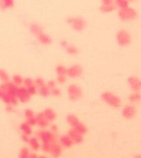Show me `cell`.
I'll list each match as a JSON object with an SVG mask.
<instances>
[{"label": "cell", "mask_w": 141, "mask_h": 158, "mask_svg": "<svg viewBox=\"0 0 141 158\" xmlns=\"http://www.w3.org/2000/svg\"><path fill=\"white\" fill-rule=\"evenodd\" d=\"M116 40L117 44L121 46H127L131 41V37L129 32L125 30H120L116 36Z\"/></svg>", "instance_id": "3957f363"}, {"label": "cell", "mask_w": 141, "mask_h": 158, "mask_svg": "<svg viewBox=\"0 0 141 158\" xmlns=\"http://www.w3.org/2000/svg\"><path fill=\"white\" fill-rule=\"evenodd\" d=\"M45 84H46L45 83V82L41 78H36L34 80V85L36 86V87L37 89L38 88H40V87L45 86Z\"/></svg>", "instance_id": "4316f807"}, {"label": "cell", "mask_w": 141, "mask_h": 158, "mask_svg": "<svg viewBox=\"0 0 141 158\" xmlns=\"http://www.w3.org/2000/svg\"><path fill=\"white\" fill-rule=\"evenodd\" d=\"M60 45H61L62 48H64L66 52L68 53L69 54H70V55H75V54H78V49H77L74 45H70L69 42H67V41H65V40L61 41Z\"/></svg>", "instance_id": "8fae6325"}, {"label": "cell", "mask_w": 141, "mask_h": 158, "mask_svg": "<svg viewBox=\"0 0 141 158\" xmlns=\"http://www.w3.org/2000/svg\"><path fill=\"white\" fill-rule=\"evenodd\" d=\"M12 82H13L17 87H22L23 85V78L20 75H14L12 78Z\"/></svg>", "instance_id": "d6986e66"}, {"label": "cell", "mask_w": 141, "mask_h": 158, "mask_svg": "<svg viewBox=\"0 0 141 158\" xmlns=\"http://www.w3.org/2000/svg\"><path fill=\"white\" fill-rule=\"evenodd\" d=\"M23 85H24V87H25L26 88L31 87L32 85H34V80L31 78H23Z\"/></svg>", "instance_id": "83f0119b"}, {"label": "cell", "mask_w": 141, "mask_h": 158, "mask_svg": "<svg viewBox=\"0 0 141 158\" xmlns=\"http://www.w3.org/2000/svg\"><path fill=\"white\" fill-rule=\"evenodd\" d=\"M63 142L67 146L71 145V140L69 139V138H63Z\"/></svg>", "instance_id": "d590c367"}, {"label": "cell", "mask_w": 141, "mask_h": 158, "mask_svg": "<svg viewBox=\"0 0 141 158\" xmlns=\"http://www.w3.org/2000/svg\"><path fill=\"white\" fill-rule=\"evenodd\" d=\"M27 90L28 91V93L31 95V96H33L35 94H36L37 93V88L36 87L35 85H32L31 87H27Z\"/></svg>", "instance_id": "4dcf8cb0"}, {"label": "cell", "mask_w": 141, "mask_h": 158, "mask_svg": "<svg viewBox=\"0 0 141 158\" xmlns=\"http://www.w3.org/2000/svg\"><path fill=\"white\" fill-rule=\"evenodd\" d=\"M0 87H1V88H2L5 92L8 93L10 96H16V95H17V89H18V87L15 86L12 82H3Z\"/></svg>", "instance_id": "ba28073f"}, {"label": "cell", "mask_w": 141, "mask_h": 158, "mask_svg": "<svg viewBox=\"0 0 141 158\" xmlns=\"http://www.w3.org/2000/svg\"><path fill=\"white\" fill-rule=\"evenodd\" d=\"M17 97L19 101H21L22 103H27L28 102L30 99H31V95L29 94L27 88L25 87H19L17 91Z\"/></svg>", "instance_id": "52a82bcc"}, {"label": "cell", "mask_w": 141, "mask_h": 158, "mask_svg": "<svg viewBox=\"0 0 141 158\" xmlns=\"http://www.w3.org/2000/svg\"><path fill=\"white\" fill-rule=\"evenodd\" d=\"M128 0H116V5L117 7H119L121 9L127 8V7H128Z\"/></svg>", "instance_id": "cb8c5ba5"}, {"label": "cell", "mask_w": 141, "mask_h": 158, "mask_svg": "<svg viewBox=\"0 0 141 158\" xmlns=\"http://www.w3.org/2000/svg\"><path fill=\"white\" fill-rule=\"evenodd\" d=\"M55 71H56L57 75H66L67 68L62 64H59V65H57Z\"/></svg>", "instance_id": "d4e9b609"}, {"label": "cell", "mask_w": 141, "mask_h": 158, "mask_svg": "<svg viewBox=\"0 0 141 158\" xmlns=\"http://www.w3.org/2000/svg\"><path fill=\"white\" fill-rule=\"evenodd\" d=\"M128 83L133 91H139L141 90V80L137 77H130Z\"/></svg>", "instance_id": "9c48e42d"}, {"label": "cell", "mask_w": 141, "mask_h": 158, "mask_svg": "<svg viewBox=\"0 0 141 158\" xmlns=\"http://www.w3.org/2000/svg\"><path fill=\"white\" fill-rule=\"evenodd\" d=\"M68 22L71 26V27L77 31H83L86 26L84 20L80 17H71L68 20Z\"/></svg>", "instance_id": "5b68a950"}, {"label": "cell", "mask_w": 141, "mask_h": 158, "mask_svg": "<svg viewBox=\"0 0 141 158\" xmlns=\"http://www.w3.org/2000/svg\"><path fill=\"white\" fill-rule=\"evenodd\" d=\"M119 17L122 21H131L136 17V12L131 8L127 7L120 10Z\"/></svg>", "instance_id": "277c9868"}, {"label": "cell", "mask_w": 141, "mask_h": 158, "mask_svg": "<svg viewBox=\"0 0 141 158\" xmlns=\"http://www.w3.org/2000/svg\"><path fill=\"white\" fill-rule=\"evenodd\" d=\"M130 1H133V0H130Z\"/></svg>", "instance_id": "ab89813d"}, {"label": "cell", "mask_w": 141, "mask_h": 158, "mask_svg": "<svg viewBox=\"0 0 141 158\" xmlns=\"http://www.w3.org/2000/svg\"><path fill=\"white\" fill-rule=\"evenodd\" d=\"M42 114L45 116V118L48 121H53L56 118V114L54 110L51 108H46L44 110L42 111Z\"/></svg>", "instance_id": "4fadbf2b"}, {"label": "cell", "mask_w": 141, "mask_h": 158, "mask_svg": "<svg viewBox=\"0 0 141 158\" xmlns=\"http://www.w3.org/2000/svg\"><path fill=\"white\" fill-rule=\"evenodd\" d=\"M22 129L25 133H29L31 132V129H30V126H29L28 123H24V124H22Z\"/></svg>", "instance_id": "d6a6232c"}, {"label": "cell", "mask_w": 141, "mask_h": 158, "mask_svg": "<svg viewBox=\"0 0 141 158\" xmlns=\"http://www.w3.org/2000/svg\"><path fill=\"white\" fill-rule=\"evenodd\" d=\"M67 121L69 122V124L73 126V127H74L76 124H78L79 120H78V119L74 115H69L67 116Z\"/></svg>", "instance_id": "7402d4cb"}, {"label": "cell", "mask_w": 141, "mask_h": 158, "mask_svg": "<svg viewBox=\"0 0 141 158\" xmlns=\"http://www.w3.org/2000/svg\"><path fill=\"white\" fill-rule=\"evenodd\" d=\"M37 92L39 93V95H41L43 97H47L50 95V89L47 87L46 84L43 86V87H40L37 89Z\"/></svg>", "instance_id": "e0dca14e"}, {"label": "cell", "mask_w": 141, "mask_h": 158, "mask_svg": "<svg viewBox=\"0 0 141 158\" xmlns=\"http://www.w3.org/2000/svg\"><path fill=\"white\" fill-rule=\"evenodd\" d=\"M13 106H14V105H13L12 104H8V105H6V108H5L6 111L7 112H13Z\"/></svg>", "instance_id": "e575fe53"}, {"label": "cell", "mask_w": 141, "mask_h": 158, "mask_svg": "<svg viewBox=\"0 0 141 158\" xmlns=\"http://www.w3.org/2000/svg\"><path fill=\"white\" fill-rule=\"evenodd\" d=\"M0 80L3 81V82H10L9 76H8V74L7 73V72L4 71L3 69H0Z\"/></svg>", "instance_id": "603a6c76"}, {"label": "cell", "mask_w": 141, "mask_h": 158, "mask_svg": "<svg viewBox=\"0 0 141 158\" xmlns=\"http://www.w3.org/2000/svg\"><path fill=\"white\" fill-rule=\"evenodd\" d=\"M13 5V0H1V6L4 8H10Z\"/></svg>", "instance_id": "f546056e"}, {"label": "cell", "mask_w": 141, "mask_h": 158, "mask_svg": "<svg viewBox=\"0 0 141 158\" xmlns=\"http://www.w3.org/2000/svg\"><path fill=\"white\" fill-rule=\"evenodd\" d=\"M46 86L49 87L50 89H52V88H54V87H56V82H55V81L50 80V81H49L48 82H47Z\"/></svg>", "instance_id": "836d02e7"}, {"label": "cell", "mask_w": 141, "mask_h": 158, "mask_svg": "<svg viewBox=\"0 0 141 158\" xmlns=\"http://www.w3.org/2000/svg\"><path fill=\"white\" fill-rule=\"evenodd\" d=\"M4 93V91L1 88V87H0V98L2 97V96H3V94Z\"/></svg>", "instance_id": "74e56055"}, {"label": "cell", "mask_w": 141, "mask_h": 158, "mask_svg": "<svg viewBox=\"0 0 141 158\" xmlns=\"http://www.w3.org/2000/svg\"><path fill=\"white\" fill-rule=\"evenodd\" d=\"M36 123H38L41 126H46L48 124V120L45 118L42 113H40L36 115Z\"/></svg>", "instance_id": "ac0fdd59"}, {"label": "cell", "mask_w": 141, "mask_h": 158, "mask_svg": "<svg viewBox=\"0 0 141 158\" xmlns=\"http://www.w3.org/2000/svg\"><path fill=\"white\" fill-rule=\"evenodd\" d=\"M113 0H102L103 4H112Z\"/></svg>", "instance_id": "8d00e7d4"}, {"label": "cell", "mask_w": 141, "mask_h": 158, "mask_svg": "<svg viewBox=\"0 0 141 158\" xmlns=\"http://www.w3.org/2000/svg\"><path fill=\"white\" fill-rule=\"evenodd\" d=\"M74 128V130L76 132H78V133H80V134H83V133H85L87 132V128L84 124H82L81 122H78Z\"/></svg>", "instance_id": "44dd1931"}, {"label": "cell", "mask_w": 141, "mask_h": 158, "mask_svg": "<svg viewBox=\"0 0 141 158\" xmlns=\"http://www.w3.org/2000/svg\"><path fill=\"white\" fill-rule=\"evenodd\" d=\"M129 101L132 103H137L141 101V94L139 91H134L129 96Z\"/></svg>", "instance_id": "2e32d148"}, {"label": "cell", "mask_w": 141, "mask_h": 158, "mask_svg": "<svg viewBox=\"0 0 141 158\" xmlns=\"http://www.w3.org/2000/svg\"><path fill=\"white\" fill-rule=\"evenodd\" d=\"M50 95L55 96V97H58V96H60L61 95V91L57 87H54L52 89H50Z\"/></svg>", "instance_id": "f1b7e54d"}, {"label": "cell", "mask_w": 141, "mask_h": 158, "mask_svg": "<svg viewBox=\"0 0 141 158\" xmlns=\"http://www.w3.org/2000/svg\"><path fill=\"white\" fill-rule=\"evenodd\" d=\"M102 99L104 102L113 108H119L121 105V101L118 96L111 91H105L102 94Z\"/></svg>", "instance_id": "6da1fadb"}, {"label": "cell", "mask_w": 141, "mask_h": 158, "mask_svg": "<svg viewBox=\"0 0 141 158\" xmlns=\"http://www.w3.org/2000/svg\"><path fill=\"white\" fill-rule=\"evenodd\" d=\"M66 82V75H57V82L64 84Z\"/></svg>", "instance_id": "1f68e13d"}, {"label": "cell", "mask_w": 141, "mask_h": 158, "mask_svg": "<svg viewBox=\"0 0 141 158\" xmlns=\"http://www.w3.org/2000/svg\"><path fill=\"white\" fill-rule=\"evenodd\" d=\"M30 31L36 37H37L39 35H41V33L44 32L43 30H42V28L39 25H37V24H31L30 26Z\"/></svg>", "instance_id": "9a60e30c"}, {"label": "cell", "mask_w": 141, "mask_h": 158, "mask_svg": "<svg viewBox=\"0 0 141 158\" xmlns=\"http://www.w3.org/2000/svg\"><path fill=\"white\" fill-rule=\"evenodd\" d=\"M24 115H25V117L27 120V123L29 124H31V125H34V124H36V116H35L34 113H33V110H31V109H27L24 111Z\"/></svg>", "instance_id": "7c38bea8"}, {"label": "cell", "mask_w": 141, "mask_h": 158, "mask_svg": "<svg viewBox=\"0 0 141 158\" xmlns=\"http://www.w3.org/2000/svg\"><path fill=\"white\" fill-rule=\"evenodd\" d=\"M135 113H136L135 107L131 105H125L122 110V116L124 118L127 119H130L134 118Z\"/></svg>", "instance_id": "30bf717a"}, {"label": "cell", "mask_w": 141, "mask_h": 158, "mask_svg": "<svg viewBox=\"0 0 141 158\" xmlns=\"http://www.w3.org/2000/svg\"><path fill=\"white\" fill-rule=\"evenodd\" d=\"M36 39H37L39 43H41V45H49L51 44V41H52L51 38L48 35L45 34V32L41 33V35H39L36 37Z\"/></svg>", "instance_id": "5bb4252c"}, {"label": "cell", "mask_w": 141, "mask_h": 158, "mask_svg": "<svg viewBox=\"0 0 141 158\" xmlns=\"http://www.w3.org/2000/svg\"><path fill=\"white\" fill-rule=\"evenodd\" d=\"M134 158H141V155H136Z\"/></svg>", "instance_id": "f35d334b"}, {"label": "cell", "mask_w": 141, "mask_h": 158, "mask_svg": "<svg viewBox=\"0 0 141 158\" xmlns=\"http://www.w3.org/2000/svg\"><path fill=\"white\" fill-rule=\"evenodd\" d=\"M67 92L70 101H75L81 99L83 96V91L80 87L76 84H71L67 88Z\"/></svg>", "instance_id": "7a4b0ae2"}, {"label": "cell", "mask_w": 141, "mask_h": 158, "mask_svg": "<svg viewBox=\"0 0 141 158\" xmlns=\"http://www.w3.org/2000/svg\"><path fill=\"white\" fill-rule=\"evenodd\" d=\"M69 135L71 137V138H72L74 142H76V143H80L82 141L81 134L78 133V132H76L74 129L69 131Z\"/></svg>", "instance_id": "ffe728a7"}, {"label": "cell", "mask_w": 141, "mask_h": 158, "mask_svg": "<svg viewBox=\"0 0 141 158\" xmlns=\"http://www.w3.org/2000/svg\"><path fill=\"white\" fill-rule=\"evenodd\" d=\"M82 74H83V68H82L81 66L78 65V64H74V65L67 68L66 76H68L69 78H79Z\"/></svg>", "instance_id": "8992f818"}, {"label": "cell", "mask_w": 141, "mask_h": 158, "mask_svg": "<svg viewBox=\"0 0 141 158\" xmlns=\"http://www.w3.org/2000/svg\"><path fill=\"white\" fill-rule=\"evenodd\" d=\"M115 8V7L113 6L112 4H103V6H102L101 10L103 12V13H110L113 11Z\"/></svg>", "instance_id": "484cf974"}]
</instances>
